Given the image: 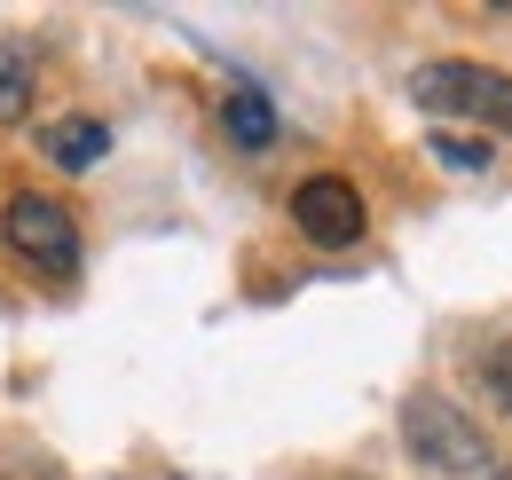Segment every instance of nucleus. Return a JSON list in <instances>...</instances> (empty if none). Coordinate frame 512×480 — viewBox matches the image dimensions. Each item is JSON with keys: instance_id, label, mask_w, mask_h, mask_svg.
Instances as JSON below:
<instances>
[{"instance_id": "obj_9", "label": "nucleus", "mask_w": 512, "mask_h": 480, "mask_svg": "<svg viewBox=\"0 0 512 480\" xmlns=\"http://www.w3.org/2000/svg\"><path fill=\"white\" fill-rule=\"evenodd\" d=\"M481 386H489V402H497V410L512 418V339H505V347H489V355H481Z\"/></svg>"}, {"instance_id": "obj_6", "label": "nucleus", "mask_w": 512, "mask_h": 480, "mask_svg": "<svg viewBox=\"0 0 512 480\" xmlns=\"http://www.w3.org/2000/svg\"><path fill=\"white\" fill-rule=\"evenodd\" d=\"M221 126H229L245 150H268V142H276V111H268V95H253V87H229V103H221Z\"/></svg>"}, {"instance_id": "obj_10", "label": "nucleus", "mask_w": 512, "mask_h": 480, "mask_svg": "<svg viewBox=\"0 0 512 480\" xmlns=\"http://www.w3.org/2000/svg\"><path fill=\"white\" fill-rule=\"evenodd\" d=\"M489 480H512V473H489Z\"/></svg>"}, {"instance_id": "obj_4", "label": "nucleus", "mask_w": 512, "mask_h": 480, "mask_svg": "<svg viewBox=\"0 0 512 480\" xmlns=\"http://www.w3.org/2000/svg\"><path fill=\"white\" fill-rule=\"evenodd\" d=\"M292 221L323 252H347V244H363V229H371V213H363V197H355L347 174H308L292 189Z\"/></svg>"}, {"instance_id": "obj_8", "label": "nucleus", "mask_w": 512, "mask_h": 480, "mask_svg": "<svg viewBox=\"0 0 512 480\" xmlns=\"http://www.w3.org/2000/svg\"><path fill=\"white\" fill-rule=\"evenodd\" d=\"M434 158H442L449 174H489V142H481V134H434Z\"/></svg>"}, {"instance_id": "obj_2", "label": "nucleus", "mask_w": 512, "mask_h": 480, "mask_svg": "<svg viewBox=\"0 0 512 480\" xmlns=\"http://www.w3.org/2000/svg\"><path fill=\"white\" fill-rule=\"evenodd\" d=\"M402 441H410L418 465H434V473H449V480H489V473H497L489 433L465 418L449 394H410V410H402Z\"/></svg>"}, {"instance_id": "obj_5", "label": "nucleus", "mask_w": 512, "mask_h": 480, "mask_svg": "<svg viewBox=\"0 0 512 480\" xmlns=\"http://www.w3.org/2000/svg\"><path fill=\"white\" fill-rule=\"evenodd\" d=\"M32 95H40V48L32 40H0V126L32 119Z\"/></svg>"}, {"instance_id": "obj_1", "label": "nucleus", "mask_w": 512, "mask_h": 480, "mask_svg": "<svg viewBox=\"0 0 512 480\" xmlns=\"http://www.w3.org/2000/svg\"><path fill=\"white\" fill-rule=\"evenodd\" d=\"M410 103L434 111V119H465L481 134L512 142V71H489V63H418L410 71Z\"/></svg>"}, {"instance_id": "obj_7", "label": "nucleus", "mask_w": 512, "mask_h": 480, "mask_svg": "<svg viewBox=\"0 0 512 480\" xmlns=\"http://www.w3.org/2000/svg\"><path fill=\"white\" fill-rule=\"evenodd\" d=\"M111 150V126L103 119H64V126H48V158L56 166H95Z\"/></svg>"}, {"instance_id": "obj_3", "label": "nucleus", "mask_w": 512, "mask_h": 480, "mask_svg": "<svg viewBox=\"0 0 512 480\" xmlns=\"http://www.w3.org/2000/svg\"><path fill=\"white\" fill-rule=\"evenodd\" d=\"M0 237H8V252H16V260H32L40 276H71V268H79V221H71L64 197H40V189L8 197Z\"/></svg>"}]
</instances>
